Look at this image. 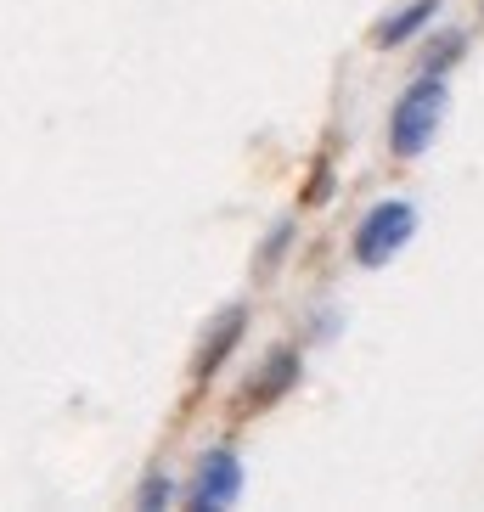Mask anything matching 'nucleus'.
<instances>
[{
    "label": "nucleus",
    "instance_id": "f03ea898",
    "mask_svg": "<svg viewBox=\"0 0 484 512\" xmlns=\"http://www.w3.org/2000/svg\"><path fill=\"white\" fill-rule=\"evenodd\" d=\"M411 237H417V209L400 203V197H389V203H378V209H366V220L355 226V265L383 271Z\"/></svg>",
    "mask_w": 484,
    "mask_h": 512
},
{
    "label": "nucleus",
    "instance_id": "6e6552de",
    "mask_svg": "<svg viewBox=\"0 0 484 512\" xmlns=\"http://www.w3.org/2000/svg\"><path fill=\"white\" fill-rule=\"evenodd\" d=\"M158 501H169V484L164 479H147V484H141V507H158Z\"/></svg>",
    "mask_w": 484,
    "mask_h": 512
},
{
    "label": "nucleus",
    "instance_id": "f257e3e1",
    "mask_svg": "<svg viewBox=\"0 0 484 512\" xmlns=\"http://www.w3.org/2000/svg\"><path fill=\"white\" fill-rule=\"evenodd\" d=\"M445 102H451V85H445L439 74L411 79L406 91H400V102H394V113H389L394 158H423V152L434 147L439 124H445Z\"/></svg>",
    "mask_w": 484,
    "mask_h": 512
},
{
    "label": "nucleus",
    "instance_id": "7ed1b4c3",
    "mask_svg": "<svg viewBox=\"0 0 484 512\" xmlns=\"http://www.w3.org/2000/svg\"><path fill=\"white\" fill-rule=\"evenodd\" d=\"M242 496V462L231 451H209L197 462V479H192V507L214 512V507H231Z\"/></svg>",
    "mask_w": 484,
    "mask_h": 512
},
{
    "label": "nucleus",
    "instance_id": "0eeeda50",
    "mask_svg": "<svg viewBox=\"0 0 484 512\" xmlns=\"http://www.w3.org/2000/svg\"><path fill=\"white\" fill-rule=\"evenodd\" d=\"M456 51H462V34H451V40H439V46L428 51V74H439L445 62H456Z\"/></svg>",
    "mask_w": 484,
    "mask_h": 512
},
{
    "label": "nucleus",
    "instance_id": "20e7f679",
    "mask_svg": "<svg viewBox=\"0 0 484 512\" xmlns=\"http://www.w3.org/2000/svg\"><path fill=\"white\" fill-rule=\"evenodd\" d=\"M293 383H299V355L293 349H276V355H265V366H259V377L248 383V394H242V406H271L276 394H288Z\"/></svg>",
    "mask_w": 484,
    "mask_h": 512
},
{
    "label": "nucleus",
    "instance_id": "423d86ee",
    "mask_svg": "<svg viewBox=\"0 0 484 512\" xmlns=\"http://www.w3.org/2000/svg\"><path fill=\"white\" fill-rule=\"evenodd\" d=\"M434 12H439V0H406V6L389 17V23H378V46H383V51L406 46L411 34H423L428 23H434Z\"/></svg>",
    "mask_w": 484,
    "mask_h": 512
},
{
    "label": "nucleus",
    "instance_id": "39448f33",
    "mask_svg": "<svg viewBox=\"0 0 484 512\" xmlns=\"http://www.w3.org/2000/svg\"><path fill=\"white\" fill-rule=\"evenodd\" d=\"M242 327H248V310H226V316L214 321L209 344H203V355H197V383H209V377L220 372V366H226V355L237 349Z\"/></svg>",
    "mask_w": 484,
    "mask_h": 512
}]
</instances>
